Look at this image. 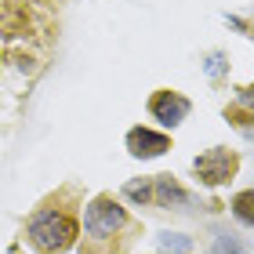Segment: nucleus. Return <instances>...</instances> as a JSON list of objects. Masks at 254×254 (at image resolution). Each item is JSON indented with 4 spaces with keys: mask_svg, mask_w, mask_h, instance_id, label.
<instances>
[{
    "mask_svg": "<svg viewBox=\"0 0 254 254\" xmlns=\"http://www.w3.org/2000/svg\"><path fill=\"white\" fill-rule=\"evenodd\" d=\"M233 211H236V218H240L244 225L254 222V214H251V192H240V196H236V200H233Z\"/></svg>",
    "mask_w": 254,
    "mask_h": 254,
    "instance_id": "10",
    "label": "nucleus"
},
{
    "mask_svg": "<svg viewBox=\"0 0 254 254\" xmlns=\"http://www.w3.org/2000/svg\"><path fill=\"white\" fill-rule=\"evenodd\" d=\"M127 225V211L120 207V200H113V196H95V200L87 203L84 211V233L91 240H106L113 233H120Z\"/></svg>",
    "mask_w": 254,
    "mask_h": 254,
    "instance_id": "2",
    "label": "nucleus"
},
{
    "mask_svg": "<svg viewBox=\"0 0 254 254\" xmlns=\"http://www.w3.org/2000/svg\"><path fill=\"white\" fill-rule=\"evenodd\" d=\"M211 254H247V244H244V240H240V236H218L214 240V247H211Z\"/></svg>",
    "mask_w": 254,
    "mask_h": 254,
    "instance_id": "9",
    "label": "nucleus"
},
{
    "mask_svg": "<svg viewBox=\"0 0 254 254\" xmlns=\"http://www.w3.org/2000/svg\"><path fill=\"white\" fill-rule=\"evenodd\" d=\"M156 247L164 251V254H189L192 251V240L182 236V233H160L156 236Z\"/></svg>",
    "mask_w": 254,
    "mask_h": 254,
    "instance_id": "8",
    "label": "nucleus"
},
{
    "mask_svg": "<svg viewBox=\"0 0 254 254\" xmlns=\"http://www.w3.org/2000/svg\"><path fill=\"white\" fill-rule=\"evenodd\" d=\"M153 203L156 207H186L189 196H186V189H182L171 175H156L153 178Z\"/></svg>",
    "mask_w": 254,
    "mask_h": 254,
    "instance_id": "6",
    "label": "nucleus"
},
{
    "mask_svg": "<svg viewBox=\"0 0 254 254\" xmlns=\"http://www.w3.org/2000/svg\"><path fill=\"white\" fill-rule=\"evenodd\" d=\"M124 196L131 203H153V178H131L124 186Z\"/></svg>",
    "mask_w": 254,
    "mask_h": 254,
    "instance_id": "7",
    "label": "nucleus"
},
{
    "mask_svg": "<svg viewBox=\"0 0 254 254\" xmlns=\"http://www.w3.org/2000/svg\"><path fill=\"white\" fill-rule=\"evenodd\" d=\"M167 149H171V138L160 134V131H149V127H131V131H127V153L138 156V160L164 156Z\"/></svg>",
    "mask_w": 254,
    "mask_h": 254,
    "instance_id": "5",
    "label": "nucleus"
},
{
    "mask_svg": "<svg viewBox=\"0 0 254 254\" xmlns=\"http://www.w3.org/2000/svg\"><path fill=\"white\" fill-rule=\"evenodd\" d=\"M236 164H240L236 153H229V149H211V153L192 160V171H196V178H200L203 186H222V182H229L236 175Z\"/></svg>",
    "mask_w": 254,
    "mask_h": 254,
    "instance_id": "3",
    "label": "nucleus"
},
{
    "mask_svg": "<svg viewBox=\"0 0 254 254\" xmlns=\"http://www.w3.org/2000/svg\"><path fill=\"white\" fill-rule=\"evenodd\" d=\"M76 233H80V225L62 211H37L26 225V240L40 254H65L76 244Z\"/></svg>",
    "mask_w": 254,
    "mask_h": 254,
    "instance_id": "1",
    "label": "nucleus"
},
{
    "mask_svg": "<svg viewBox=\"0 0 254 254\" xmlns=\"http://www.w3.org/2000/svg\"><path fill=\"white\" fill-rule=\"evenodd\" d=\"M189 98L178 95V91H156L153 98H149V113H153V120H160L164 127H178L182 120L189 117Z\"/></svg>",
    "mask_w": 254,
    "mask_h": 254,
    "instance_id": "4",
    "label": "nucleus"
}]
</instances>
